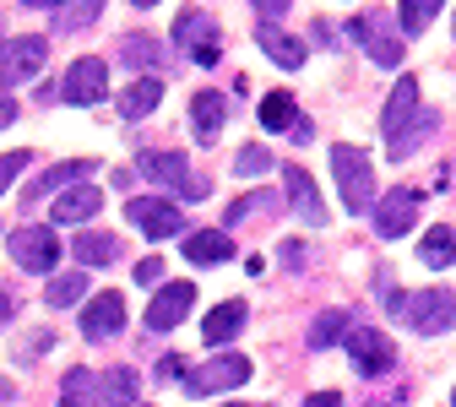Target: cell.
Here are the masks:
<instances>
[{"label": "cell", "mask_w": 456, "mask_h": 407, "mask_svg": "<svg viewBox=\"0 0 456 407\" xmlns=\"http://www.w3.org/2000/svg\"><path fill=\"white\" fill-rule=\"evenodd\" d=\"M331 180H337V196H342V212L348 217L375 212V163H370L364 147L337 142L331 147Z\"/></svg>", "instance_id": "6da1fadb"}, {"label": "cell", "mask_w": 456, "mask_h": 407, "mask_svg": "<svg viewBox=\"0 0 456 407\" xmlns=\"http://www.w3.org/2000/svg\"><path fill=\"white\" fill-rule=\"evenodd\" d=\"M6 250H12V261L22 272H38V277H54V266H61V240H54V228H44V223L12 228Z\"/></svg>", "instance_id": "7a4b0ae2"}, {"label": "cell", "mask_w": 456, "mask_h": 407, "mask_svg": "<svg viewBox=\"0 0 456 407\" xmlns=\"http://www.w3.org/2000/svg\"><path fill=\"white\" fill-rule=\"evenodd\" d=\"M250 380V359L245 354H212L207 364H196L185 375V391L191 396H223V391H240Z\"/></svg>", "instance_id": "3957f363"}, {"label": "cell", "mask_w": 456, "mask_h": 407, "mask_svg": "<svg viewBox=\"0 0 456 407\" xmlns=\"http://www.w3.org/2000/svg\"><path fill=\"white\" fill-rule=\"evenodd\" d=\"M136 174H147L152 185H168V191H180L185 201H196V196H207V191H212V185L201 180V174H191L185 152H142Z\"/></svg>", "instance_id": "277c9868"}, {"label": "cell", "mask_w": 456, "mask_h": 407, "mask_svg": "<svg viewBox=\"0 0 456 407\" xmlns=\"http://www.w3.org/2000/svg\"><path fill=\"white\" fill-rule=\"evenodd\" d=\"M348 38L370 49V61H375L380 71H396V66H403V38H396V33L386 28V12L354 17V22H348Z\"/></svg>", "instance_id": "5b68a950"}, {"label": "cell", "mask_w": 456, "mask_h": 407, "mask_svg": "<svg viewBox=\"0 0 456 407\" xmlns=\"http://www.w3.org/2000/svg\"><path fill=\"white\" fill-rule=\"evenodd\" d=\"M44 61H49V44L44 38H0V82L6 87H22V82H33L38 71H44Z\"/></svg>", "instance_id": "8992f818"}, {"label": "cell", "mask_w": 456, "mask_h": 407, "mask_svg": "<svg viewBox=\"0 0 456 407\" xmlns=\"http://www.w3.org/2000/svg\"><path fill=\"white\" fill-rule=\"evenodd\" d=\"M61 98L77 103V109H93L109 98V66L98 61V54H82V61L66 66V82H61Z\"/></svg>", "instance_id": "52a82bcc"}, {"label": "cell", "mask_w": 456, "mask_h": 407, "mask_svg": "<svg viewBox=\"0 0 456 407\" xmlns=\"http://www.w3.org/2000/svg\"><path fill=\"white\" fill-rule=\"evenodd\" d=\"M403 321L419 331V337H445L456 326V294H445V288H429V294H413Z\"/></svg>", "instance_id": "ba28073f"}, {"label": "cell", "mask_w": 456, "mask_h": 407, "mask_svg": "<svg viewBox=\"0 0 456 407\" xmlns=\"http://www.w3.org/2000/svg\"><path fill=\"white\" fill-rule=\"evenodd\" d=\"M419 191L413 185H396V191H386L380 201H375V234L380 240H403L408 234V228L419 223Z\"/></svg>", "instance_id": "9c48e42d"}, {"label": "cell", "mask_w": 456, "mask_h": 407, "mask_svg": "<svg viewBox=\"0 0 456 407\" xmlns=\"http://www.w3.org/2000/svg\"><path fill=\"white\" fill-rule=\"evenodd\" d=\"M126 217L142 228L147 240H168V234H180V228H185V212H180L175 201H163V196H136V201H126Z\"/></svg>", "instance_id": "30bf717a"}, {"label": "cell", "mask_w": 456, "mask_h": 407, "mask_svg": "<svg viewBox=\"0 0 456 407\" xmlns=\"http://www.w3.org/2000/svg\"><path fill=\"white\" fill-rule=\"evenodd\" d=\"M212 33H217V28H212L201 12H180V17H175V49H185L196 66H217L223 44H217Z\"/></svg>", "instance_id": "8fae6325"}, {"label": "cell", "mask_w": 456, "mask_h": 407, "mask_svg": "<svg viewBox=\"0 0 456 407\" xmlns=\"http://www.w3.org/2000/svg\"><path fill=\"white\" fill-rule=\"evenodd\" d=\"M126 321H131V310H126V294H93L87 305H82V337H120L126 331Z\"/></svg>", "instance_id": "7c38bea8"}, {"label": "cell", "mask_w": 456, "mask_h": 407, "mask_svg": "<svg viewBox=\"0 0 456 407\" xmlns=\"http://www.w3.org/2000/svg\"><path fill=\"white\" fill-rule=\"evenodd\" d=\"M419 82L413 77H396V87H391V98H386V109H380V131H386V147L403 136L413 120H419Z\"/></svg>", "instance_id": "4fadbf2b"}, {"label": "cell", "mask_w": 456, "mask_h": 407, "mask_svg": "<svg viewBox=\"0 0 456 407\" xmlns=\"http://www.w3.org/2000/svg\"><path fill=\"white\" fill-rule=\"evenodd\" d=\"M191 305H196V288L191 282H168V288H158L152 305H147V326L152 331H175L191 315Z\"/></svg>", "instance_id": "5bb4252c"}, {"label": "cell", "mask_w": 456, "mask_h": 407, "mask_svg": "<svg viewBox=\"0 0 456 407\" xmlns=\"http://www.w3.org/2000/svg\"><path fill=\"white\" fill-rule=\"evenodd\" d=\"M256 44H261L266 61H272V66H282V71H299V66H305V54H310V44H305L299 33L277 28V22H261V28H256Z\"/></svg>", "instance_id": "9a60e30c"}, {"label": "cell", "mask_w": 456, "mask_h": 407, "mask_svg": "<svg viewBox=\"0 0 456 407\" xmlns=\"http://www.w3.org/2000/svg\"><path fill=\"white\" fill-rule=\"evenodd\" d=\"M348 359L359 375H386L396 364V347L386 331H348Z\"/></svg>", "instance_id": "2e32d148"}, {"label": "cell", "mask_w": 456, "mask_h": 407, "mask_svg": "<svg viewBox=\"0 0 456 407\" xmlns=\"http://www.w3.org/2000/svg\"><path fill=\"white\" fill-rule=\"evenodd\" d=\"M93 158H71V163H54V168H44V174H33L28 180V201L38 207V196H49V191H71V185H87L93 180Z\"/></svg>", "instance_id": "e0dca14e"}, {"label": "cell", "mask_w": 456, "mask_h": 407, "mask_svg": "<svg viewBox=\"0 0 456 407\" xmlns=\"http://www.w3.org/2000/svg\"><path fill=\"white\" fill-rule=\"evenodd\" d=\"M282 180H289V201H294V212L305 217V223H326L331 212H326V201H321V191H315V180H310V168L305 163H289L282 168Z\"/></svg>", "instance_id": "ac0fdd59"}, {"label": "cell", "mask_w": 456, "mask_h": 407, "mask_svg": "<svg viewBox=\"0 0 456 407\" xmlns=\"http://www.w3.org/2000/svg\"><path fill=\"white\" fill-rule=\"evenodd\" d=\"M245 321H250V305H245V299H223V305H212V310H207V321H201L207 347H223L228 337H240V331H245Z\"/></svg>", "instance_id": "d6986e66"}, {"label": "cell", "mask_w": 456, "mask_h": 407, "mask_svg": "<svg viewBox=\"0 0 456 407\" xmlns=\"http://www.w3.org/2000/svg\"><path fill=\"white\" fill-rule=\"evenodd\" d=\"M223 120H228L223 93H196V98H191V131H196L201 147H212V142L223 136Z\"/></svg>", "instance_id": "ffe728a7"}, {"label": "cell", "mask_w": 456, "mask_h": 407, "mask_svg": "<svg viewBox=\"0 0 456 407\" xmlns=\"http://www.w3.org/2000/svg\"><path fill=\"white\" fill-rule=\"evenodd\" d=\"M120 61H126V71H142V77H152V71L168 61V44H163V38H152V33H126V44H120Z\"/></svg>", "instance_id": "44dd1931"}, {"label": "cell", "mask_w": 456, "mask_h": 407, "mask_svg": "<svg viewBox=\"0 0 456 407\" xmlns=\"http://www.w3.org/2000/svg\"><path fill=\"white\" fill-rule=\"evenodd\" d=\"M228 256H234V240H228L223 228H196V234H185V261L191 266H223Z\"/></svg>", "instance_id": "7402d4cb"}, {"label": "cell", "mask_w": 456, "mask_h": 407, "mask_svg": "<svg viewBox=\"0 0 456 407\" xmlns=\"http://www.w3.org/2000/svg\"><path fill=\"white\" fill-rule=\"evenodd\" d=\"M158 103H163V77H136L120 93V120H147Z\"/></svg>", "instance_id": "603a6c76"}, {"label": "cell", "mask_w": 456, "mask_h": 407, "mask_svg": "<svg viewBox=\"0 0 456 407\" xmlns=\"http://www.w3.org/2000/svg\"><path fill=\"white\" fill-rule=\"evenodd\" d=\"M98 207H103V196L93 185H71V191H61V201H54L49 212H54V223H93Z\"/></svg>", "instance_id": "cb8c5ba5"}, {"label": "cell", "mask_w": 456, "mask_h": 407, "mask_svg": "<svg viewBox=\"0 0 456 407\" xmlns=\"http://www.w3.org/2000/svg\"><path fill=\"white\" fill-rule=\"evenodd\" d=\"M348 331H354V315L337 305V310H321V315L310 321V337H305V342H310L315 354H321V347H337V342H348Z\"/></svg>", "instance_id": "d4e9b609"}, {"label": "cell", "mask_w": 456, "mask_h": 407, "mask_svg": "<svg viewBox=\"0 0 456 407\" xmlns=\"http://www.w3.org/2000/svg\"><path fill=\"white\" fill-rule=\"evenodd\" d=\"M82 294H93V288H87V266L54 272V277H49V288H44V299H49L54 310H71V305H82Z\"/></svg>", "instance_id": "484cf974"}, {"label": "cell", "mask_w": 456, "mask_h": 407, "mask_svg": "<svg viewBox=\"0 0 456 407\" xmlns=\"http://www.w3.org/2000/svg\"><path fill=\"white\" fill-rule=\"evenodd\" d=\"M98 396H103V380L93 375V370H66V380H61V407H98Z\"/></svg>", "instance_id": "4316f807"}, {"label": "cell", "mask_w": 456, "mask_h": 407, "mask_svg": "<svg viewBox=\"0 0 456 407\" xmlns=\"http://www.w3.org/2000/svg\"><path fill=\"white\" fill-rule=\"evenodd\" d=\"M71 256H77V266H109L114 256H120V240L114 234H98V228H87V234H77V245H71Z\"/></svg>", "instance_id": "83f0119b"}, {"label": "cell", "mask_w": 456, "mask_h": 407, "mask_svg": "<svg viewBox=\"0 0 456 407\" xmlns=\"http://www.w3.org/2000/svg\"><path fill=\"white\" fill-rule=\"evenodd\" d=\"M419 261H424V266H435V272H445V266L456 261V234H451L445 223H435L429 234L419 240Z\"/></svg>", "instance_id": "f1b7e54d"}, {"label": "cell", "mask_w": 456, "mask_h": 407, "mask_svg": "<svg viewBox=\"0 0 456 407\" xmlns=\"http://www.w3.org/2000/svg\"><path fill=\"white\" fill-rule=\"evenodd\" d=\"M294 120H299V114H294V93L289 87H277V93L261 98V126L266 131H294Z\"/></svg>", "instance_id": "f546056e"}, {"label": "cell", "mask_w": 456, "mask_h": 407, "mask_svg": "<svg viewBox=\"0 0 456 407\" xmlns=\"http://www.w3.org/2000/svg\"><path fill=\"white\" fill-rule=\"evenodd\" d=\"M103 402H109V407H136V370L114 364V370L103 375Z\"/></svg>", "instance_id": "4dcf8cb0"}, {"label": "cell", "mask_w": 456, "mask_h": 407, "mask_svg": "<svg viewBox=\"0 0 456 407\" xmlns=\"http://www.w3.org/2000/svg\"><path fill=\"white\" fill-rule=\"evenodd\" d=\"M98 12H103V0H71V6L54 12V33H82L87 22H98Z\"/></svg>", "instance_id": "1f68e13d"}, {"label": "cell", "mask_w": 456, "mask_h": 407, "mask_svg": "<svg viewBox=\"0 0 456 407\" xmlns=\"http://www.w3.org/2000/svg\"><path fill=\"white\" fill-rule=\"evenodd\" d=\"M440 6L445 0H403V6H396V22H403V33H424Z\"/></svg>", "instance_id": "d6a6232c"}, {"label": "cell", "mask_w": 456, "mask_h": 407, "mask_svg": "<svg viewBox=\"0 0 456 407\" xmlns=\"http://www.w3.org/2000/svg\"><path fill=\"white\" fill-rule=\"evenodd\" d=\"M435 126H440V114H435V109H424V114H419V120H413V126H408L403 136H396V142H391V152H396V158H408V152H413V147H419L424 136H435Z\"/></svg>", "instance_id": "836d02e7"}, {"label": "cell", "mask_w": 456, "mask_h": 407, "mask_svg": "<svg viewBox=\"0 0 456 407\" xmlns=\"http://www.w3.org/2000/svg\"><path fill=\"white\" fill-rule=\"evenodd\" d=\"M272 163H277V158H272L266 147H256V142H250V147H240V158H234V174H240V180H256V174H266Z\"/></svg>", "instance_id": "e575fe53"}, {"label": "cell", "mask_w": 456, "mask_h": 407, "mask_svg": "<svg viewBox=\"0 0 456 407\" xmlns=\"http://www.w3.org/2000/svg\"><path fill=\"white\" fill-rule=\"evenodd\" d=\"M256 207H277V196H266V191H256V196H240L234 207H228V223H245Z\"/></svg>", "instance_id": "d590c367"}, {"label": "cell", "mask_w": 456, "mask_h": 407, "mask_svg": "<svg viewBox=\"0 0 456 407\" xmlns=\"http://www.w3.org/2000/svg\"><path fill=\"white\" fill-rule=\"evenodd\" d=\"M28 163H33L28 152H6V158H0V196H6V191H12V180H17V174H22Z\"/></svg>", "instance_id": "8d00e7d4"}, {"label": "cell", "mask_w": 456, "mask_h": 407, "mask_svg": "<svg viewBox=\"0 0 456 407\" xmlns=\"http://www.w3.org/2000/svg\"><path fill=\"white\" fill-rule=\"evenodd\" d=\"M375 299L386 305V315H403V310H408V299H403V288H396V282H391V272L380 277V294H375Z\"/></svg>", "instance_id": "74e56055"}, {"label": "cell", "mask_w": 456, "mask_h": 407, "mask_svg": "<svg viewBox=\"0 0 456 407\" xmlns=\"http://www.w3.org/2000/svg\"><path fill=\"white\" fill-rule=\"evenodd\" d=\"M277 250H282V266H289V272H299V266L310 261V245H305V240H282Z\"/></svg>", "instance_id": "f35d334b"}, {"label": "cell", "mask_w": 456, "mask_h": 407, "mask_svg": "<svg viewBox=\"0 0 456 407\" xmlns=\"http://www.w3.org/2000/svg\"><path fill=\"white\" fill-rule=\"evenodd\" d=\"M158 375H163V380H180V375H191V370H185L180 354H163V359H158Z\"/></svg>", "instance_id": "ab89813d"}, {"label": "cell", "mask_w": 456, "mask_h": 407, "mask_svg": "<svg viewBox=\"0 0 456 407\" xmlns=\"http://www.w3.org/2000/svg\"><path fill=\"white\" fill-rule=\"evenodd\" d=\"M250 6H256V12H261L266 22H277L282 12H289V6H294V0H250Z\"/></svg>", "instance_id": "60d3db41"}, {"label": "cell", "mask_w": 456, "mask_h": 407, "mask_svg": "<svg viewBox=\"0 0 456 407\" xmlns=\"http://www.w3.org/2000/svg\"><path fill=\"white\" fill-rule=\"evenodd\" d=\"M158 277H163V261H158V256L136 261V282H158Z\"/></svg>", "instance_id": "b9f144b4"}, {"label": "cell", "mask_w": 456, "mask_h": 407, "mask_svg": "<svg viewBox=\"0 0 456 407\" xmlns=\"http://www.w3.org/2000/svg\"><path fill=\"white\" fill-rule=\"evenodd\" d=\"M12 120H17V98H12V93H0V131H6Z\"/></svg>", "instance_id": "7bdbcfd3"}, {"label": "cell", "mask_w": 456, "mask_h": 407, "mask_svg": "<svg viewBox=\"0 0 456 407\" xmlns=\"http://www.w3.org/2000/svg\"><path fill=\"white\" fill-rule=\"evenodd\" d=\"M294 142H299V147H310V142H315V126L305 120V114H299V120H294Z\"/></svg>", "instance_id": "ee69618b"}, {"label": "cell", "mask_w": 456, "mask_h": 407, "mask_svg": "<svg viewBox=\"0 0 456 407\" xmlns=\"http://www.w3.org/2000/svg\"><path fill=\"white\" fill-rule=\"evenodd\" d=\"M305 407H342V396H337V391H315Z\"/></svg>", "instance_id": "f6af8a7d"}, {"label": "cell", "mask_w": 456, "mask_h": 407, "mask_svg": "<svg viewBox=\"0 0 456 407\" xmlns=\"http://www.w3.org/2000/svg\"><path fill=\"white\" fill-rule=\"evenodd\" d=\"M310 33H315V44H326V49H331V44H337V33H331V28H326V22H315V28H310Z\"/></svg>", "instance_id": "bcb514c9"}, {"label": "cell", "mask_w": 456, "mask_h": 407, "mask_svg": "<svg viewBox=\"0 0 456 407\" xmlns=\"http://www.w3.org/2000/svg\"><path fill=\"white\" fill-rule=\"evenodd\" d=\"M12 315H17V299H12V294H0V326H6Z\"/></svg>", "instance_id": "7dc6e473"}, {"label": "cell", "mask_w": 456, "mask_h": 407, "mask_svg": "<svg viewBox=\"0 0 456 407\" xmlns=\"http://www.w3.org/2000/svg\"><path fill=\"white\" fill-rule=\"evenodd\" d=\"M17 6H49V12H61V6H71V0H17Z\"/></svg>", "instance_id": "c3c4849f"}, {"label": "cell", "mask_w": 456, "mask_h": 407, "mask_svg": "<svg viewBox=\"0 0 456 407\" xmlns=\"http://www.w3.org/2000/svg\"><path fill=\"white\" fill-rule=\"evenodd\" d=\"M131 6H158V0H131Z\"/></svg>", "instance_id": "681fc988"}, {"label": "cell", "mask_w": 456, "mask_h": 407, "mask_svg": "<svg viewBox=\"0 0 456 407\" xmlns=\"http://www.w3.org/2000/svg\"><path fill=\"white\" fill-rule=\"evenodd\" d=\"M451 402H456V396H451Z\"/></svg>", "instance_id": "f907efd6"}]
</instances>
